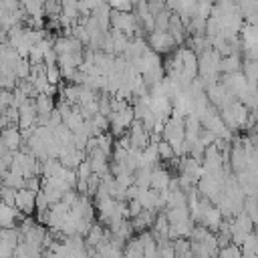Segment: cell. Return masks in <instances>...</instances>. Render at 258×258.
Returning <instances> with one entry per match:
<instances>
[{
	"instance_id": "cell-1",
	"label": "cell",
	"mask_w": 258,
	"mask_h": 258,
	"mask_svg": "<svg viewBox=\"0 0 258 258\" xmlns=\"http://www.w3.org/2000/svg\"><path fill=\"white\" fill-rule=\"evenodd\" d=\"M220 115H222L224 123L236 133V131H240V129H246L252 111H250L240 99H236V101L228 103L226 107H222V109H220Z\"/></svg>"
},
{
	"instance_id": "cell-2",
	"label": "cell",
	"mask_w": 258,
	"mask_h": 258,
	"mask_svg": "<svg viewBox=\"0 0 258 258\" xmlns=\"http://www.w3.org/2000/svg\"><path fill=\"white\" fill-rule=\"evenodd\" d=\"M147 42H149V46H151L155 52H159V54H169V52H173V50L179 46V44L175 42V38L171 36L169 30H153V32H149Z\"/></svg>"
},
{
	"instance_id": "cell-3",
	"label": "cell",
	"mask_w": 258,
	"mask_h": 258,
	"mask_svg": "<svg viewBox=\"0 0 258 258\" xmlns=\"http://www.w3.org/2000/svg\"><path fill=\"white\" fill-rule=\"evenodd\" d=\"M0 256L2 258H12L18 244L22 242V232L20 228H2V234H0Z\"/></svg>"
},
{
	"instance_id": "cell-4",
	"label": "cell",
	"mask_w": 258,
	"mask_h": 258,
	"mask_svg": "<svg viewBox=\"0 0 258 258\" xmlns=\"http://www.w3.org/2000/svg\"><path fill=\"white\" fill-rule=\"evenodd\" d=\"M206 95H208L210 103H212V105H216L218 109H222V107H226L228 103L236 101V97L230 93V89H228L222 81H220V83H216V85H212V87H208V89H206Z\"/></svg>"
},
{
	"instance_id": "cell-5",
	"label": "cell",
	"mask_w": 258,
	"mask_h": 258,
	"mask_svg": "<svg viewBox=\"0 0 258 258\" xmlns=\"http://www.w3.org/2000/svg\"><path fill=\"white\" fill-rule=\"evenodd\" d=\"M22 145H24V139H22L20 125H8L2 129V149L18 151Z\"/></svg>"
},
{
	"instance_id": "cell-6",
	"label": "cell",
	"mask_w": 258,
	"mask_h": 258,
	"mask_svg": "<svg viewBox=\"0 0 258 258\" xmlns=\"http://www.w3.org/2000/svg\"><path fill=\"white\" fill-rule=\"evenodd\" d=\"M16 208L24 214V216H32L36 212V191L22 187L16 191Z\"/></svg>"
},
{
	"instance_id": "cell-7",
	"label": "cell",
	"mask_w": 258,
	"mask_h": 258,
	"mask_svg": "<svg viewBox=\"0 0 258 258\" xmlns=\"http://www.w3.org/2000/svg\"><path fill=\"white\" fill-rule=\"evenodd\" d=\"M24 220V214L16 206H8L2 202L0 206V226L2 228H16Z\"/></svg>"
},
{
	"instance_id": "cell-8",
	"label": "cell",
	"mask_w": 258,
	"mask_h": 258,
	"mask_svg": "<svg viewBox=\"0 0 258 258\" xmlns=\"http://www.w3.org/2000/svg\"><path fill=\"white\" fill-rule=\"evenodd\" d=\"M46 234L48 230L42 226V224H32L24 234H22V240L28 244V246H34V248H42L44 250V240H46Z\"/></svg>"
},
{
	"instance_id": "cell-9",
	"label": "cell",
	"mask_w": 258,
	"mask_h": 258,
	"mask_svg": "<svg viewBox=\"0 0 258 258\" xmlns=\"http://www.w3.org/2000/svg\"><path fill=\"white\" fill-rule=\"evenodd\" d=\"M171 177H173V173L167 167L157 165V167H153V173H151V187L157 189V191H163V189L169 187Z\"/></svg>"
},
{
	"instance_id": "cell-10",
	"label": "cell",
	"mask_w": 258,
	"mask_h": 258,
	"mask_svg": "<svg viewBox=\"0 0 258 258\" xmlns=\"http://www.w3.org/2000/svg\"><path fill=\"white\" fill-rule=\"evenodd\" d=\"M242 64H244V56H242L240 52H232V54H228V56H222L220 73H222V75L238 73V71H242Z\"/></svg>"
},
{
	"instance_id": "cell-11",
	"label": "cell",
	"mask_w": 258,
	"mask_h": 258,
	"mask_svg": "<svg viewBox=\"0 0 258 258\" xmlns=\"http://www.w3.org/2000/svg\"><path fill=\"white\" fill-rule=\"evenodd\" d=\"M155 218H157V212H155V210H143L139 216L131 218L135 232H137V234H141V232H145V230H151V226H153Z\"/></svg>"
},
{
	"instance_id": "cell-12",
	"label": "cell",
	"mask_w": 258,
	"mask_h": 258,
	"mask_svg": "<svg viewBox=\"0 0 258 258\" xmlns=\"http://www.w3.org/2000/svg\"><path fill=\"white\" fill-rule=\"evenodd\" d=\"M34 105H36V111H38V115H50V113L56 109V105H58V103L54 101V97L40 93V95H36V99H34Z\"/></svg>"
},
{
	"instance_id": "cell-13",
	"label": "cell",
	"mask_w": 258,
	"mask_h": 258,
	"mask_svg": "<svg viewBox=\"0 0 258 258\" xmlns=\"http://www.w3.org/2000/svg\"><path fill=\"white\" fill-rule=\"evenodd\" d=\"M2 185L14 187V189H22V187H26V177L8 169V171H4V173H2Z\"/></svg>"
},
{
	"instance_id": "cell-14",
	"label": "cell",
	"mask_w": 258,
	"mask_h": 258,
	"mask_svg": "<svg viewBox=\"0 0 258 258\" xmlns=\"http://www.w3.org/2000/svg\"><path fill=\"white\" fill-rule=\"evenodd\" d=\"M151 173H153V167H139L135 171V183L141 189H149L151 187Z\"/></svg>"
},
{
	"instance_id": "cell-15",
	"label": "cell",
	"mask_w": 258,
	"mask_h": 258,
	"mask_svg": "<svg viewBox=\"0 0 258 258\" xmlns=\"http://www.w3.org/2000/svg\"><path fill=\"white\" fill-rule=\"evenodd\" d=\"M171 12H173V10L165 8V10H161L159 14H155V30H169Z\"/></svg>"
},
{
	"instance_id": "cell-16",
	"label": "cell",
	"mask_w": 258,
	"mask_h": 258,
	"mask_svg": "<svg viewBox=\"0 0 258 258\" xmlns=\"http://www.w3.org/2000/svg\"><path fill=\"white\" fill-rule=\"evenodd\" d=\"M157 149H159V157H161V161H171L173 157H177L173 145H171L169 141H165V139H161V141L157 143Z\"/></svg>"
},
{
	"instance_id": "cell-17",
	"label": "cell",
	"mask_w": 258,
	"mask_h": 258,
	"mask_svg": "<svg viewBox=\"0 0 258 258\" xmlns=\"http://www.w3.org/2000/svg\"><path fill=\"white\" fill-rule=\"evenodd\" d=\"M14 71H16V77L18 79H28L32 75V62H30V58H20Z\"/></svg>"
},
{
	"instance_id": "cell-18",
	"label": "cell",
	"mask_w": 258,
	"mask_h": 258,
	"mask_svg": "<svg viewBox=\"0 0 258 258\" xmlns=\"http://www.w3.org/2000/svg\"><path fill=\"white\" fill-rule=\"evenodd\" d=\"M218 258H242V246H238V244L232 242L226 248H220Z\"/></svg>"
},
{
	"instance_id": "cell-19",
	"label": "cell",
	"mask_w": 258,
	"mask_h": 258,
	"mask_svg": "<svg viewBox=\"0 0 258 258\" xmlns=\"http://www.w3.org/2000/svg\"><path fill=\"white\" fill-rule=\"evenodd\" d=\"M46 77H48V81L52 83V85H60V81H62V73H60V67L58 64H46Z\"/></svg>"
},
{
	"instance_id": "cell-20",
	"label": "cell",
	"mask_w": 258,
	"mask_h": 258,
	"mask_svg": "<svg viewBox=\"0 0 258 258\" xmlns=\"http://www.w3.org/2000/svg\"><path fill=\"white\" fill-rule=\"evenodd\" d=\"M16 191L14 187H8V185H2V202L8 204V206H16Z\"/></svg>"
},
{
	"instance_id": "cell-21",
	"label": "cell",
	"mask_w": 258,
	"mask_h": 258,
	"mask_svg": "<svg viewBox=\"0 0 258 258\" xmlns=\"http://www.w3.org/2000/svg\"><path fill=\"white\" fill-rule=\"evenodd\" d=\"M77 175H79V179H89L93 175V167H91V161L89 159L81 161V165L77 167Z\"/></svg>"
},
{
	"instance_id": "cell-22",
	"label": "cell",
	"mask_w": 258,
	"mask_h": 258,
	"mask_svg": "<svg viewBox=\"0 0 258 258\" xmlns=\"http://www.w3.org/2000/svg\"><path fill=\"white\" fill-rule=\"evenodd\" d=\"M242 258H258V254H252V252H242Z\"/></svg>"
}]
</instances>
